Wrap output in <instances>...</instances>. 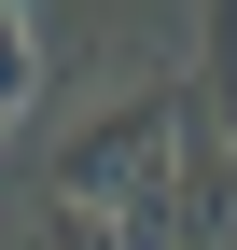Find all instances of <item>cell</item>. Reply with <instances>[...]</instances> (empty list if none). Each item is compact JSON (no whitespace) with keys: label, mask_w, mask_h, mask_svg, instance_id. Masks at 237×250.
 <instances>
[{"label":"cell","mask_w":237,"mask_h":250,"mask_svg":"<svg viewBox=\"0 0 237 250\" xmlns=\"http://www.w3.org/2000/svg\"><path fill=\"white\" fill-rule=\"evenodd\" d=\"M0 125H14V98H0Z\"/></svg>","instance_id":"obj_5"},{"label":"cell","mask_w":237,"mask_h":250,"mask_svg":"<svg viewBox=\"0 0 237 250\" xmlns=\"http://www.w3.org/2000/svg\"><path fill=\"white\" fill-rule=\"evenodd\" d=\"M182 111H195V98H167V83L98 98V111H84V139L56 153V195H70V208H126L140 181H167V167H182Z\"/></svg>","instance_id":"obj_1"},{"label":"cell","mask_w":237,"mask_h":250,"mask_svg":"<svg viewBox=\"0 0 237 250\" xmlns=\"http://www.w3.org/2000/svg\"><path fill=\"white\" fill-rule=\"evenodd\" d=\"M210 98H223V125H237V0H210Z\"/></svg>","instance_id":"obj_4"},{"label":"cell","mask_w":237,"mask_h":250,"mask_svg":"<svg viewBox=\"0 0 237 250\" xmlns=\"http://www.w3.org/2000/svg\"><path fill=\"white\" fill-rule=\"evenodd\" d=\"M42 236H56V250H126L112 208H70V195H42Z\"/></svg>","instance_id":"obj_3"},{"label":"cell","mask_w":237,"mask_h":250,"mask_svg":"<svg viewBox=\"0 0 237 250\" xmlns=\"http://www.w3.org/2000/svg\"><path fill=\"white\" fill-rule=\"evenodd\" d=\"M28 83H42V56H28V0H0V98L28 111Z\"/></svg>","instance_id":"obj_2"}]
</instances>
